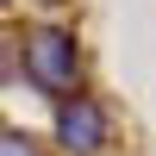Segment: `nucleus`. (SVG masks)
I'll return each instance as SVG.
<instances>
[{
  "mask_svg": "<svg viewBox=\"0 0 156 156\" xmlns=\"http://www.w3.org/2000/svg\"><path fill=\"white\" fill-rule=\"evenodd\" d=\"M0 156H37V144L19 131V125H6V131H0Z\"/></svg>",
  "mask_w": 156,
  "mask_h": 156,
  "instance_id": "7ed1b4c3",
  "label": "nucleus"
},
{
  "mask_svg": "<svg viewBox=\"0 0 156 156\" xmlns=\"http://www.w3.org/2000/svg\"><path fill=\"white\" fill-rule=\"evenodd\" d=\"M106 137H112V125H106V106L100 100H87V94L56 100V144L69 156H94Z\"/></svg>",
  "mask_w": 156,
  "mask_h": 156,
  "instance_id": "f03ea898",
  "label": "nucleus"
},
{
  "mask_svg": "<svg viewBox=\"0 0 156 156\" xmlns=\"http://www.w3.org/2000/svg\"><path fill=\"white\" fill-rule=\"evenodd\" d=\"M25 75H31L37 94H81V50H75V37L62 31V25H31L25 31Z\"/></svg>",
  "mask_w": 156,
  "mask_h": 156,
  "instance_id": "f257e3e1",
  "label": "nucleus"
}]
</instances>
